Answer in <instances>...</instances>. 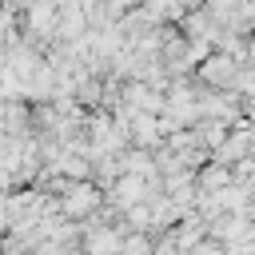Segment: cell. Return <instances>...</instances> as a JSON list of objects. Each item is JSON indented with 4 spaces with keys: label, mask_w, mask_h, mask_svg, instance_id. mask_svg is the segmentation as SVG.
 Returning a JSON list of instances; mask_svg holds the SVG:
<instances>
[{
    "label": "cell",
    "mask_w": 255,
    "mask_h": 255,
    "mask_svg": "<svg viewBox=\"0 0 255 255\" xmlns=\"http://www.w3.org/2000/svg\"><path fill=\"white\" fill-rule=\"evenodd\" d=\"M243 60L239 56H231V52H223V48H211L199 64H195V80L203 84V88H239L243 84Z\"/></svg>",
    "instance_id": "1"
}]
</instances>
